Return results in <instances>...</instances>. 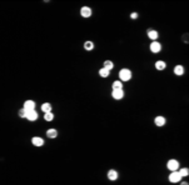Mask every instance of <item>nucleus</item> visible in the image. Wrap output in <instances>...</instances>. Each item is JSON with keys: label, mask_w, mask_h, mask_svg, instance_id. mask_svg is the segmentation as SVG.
<instances>
[{"label": "nucleus", "mask_w": 189, "mask_h": 185, "mask_svg": "<svg viewBox=\"0 0 189 185\" xmlns=\"http://www.w3.org/2000/svg\"><path fill=\"white\" fill-rule=\"evenodd\" d=\"M41 112L45 114V113H51L53 112V105H51V103H43L41 104Z\"/></svg>", "instance_id": "2eb2a0df"}, {"label": "nucleus", "mask_w": 189, "mask_h": 185, "mask_svg": "<svg viewBox=\"0 0 189 185\" xmlns=\"http://www.w3.org/2000/svg\"><path fill=\"white\" fill-rule=\"evenodd\" d=\"M183 40H184V43H188V34L187 33L183 35Z\"/></svg>", "instance_id": "393cba45"}, {"label": "nucleus", "mask_w": 189, "mask_h": 185, "mask_svg": "<svg viewBox=\"0 0 189 185\" xmlns=\"http://www.w3.org/2000/svg\"><path fill=\"white\" fill-rule=\"evenodd\" d=\"M165 124H167L165 116H163V115H157V116L154 118V125H155V126L163 128V126H165Z\"/></svg>", "instance_id": "423d86ee"}, {"label": "nucleus", "mask_w": 189, "mask_h": 185, "mask_svg": "<svg viewBox=\"0 0 189 185\" xmlns=\"http://www.w3.org/2000/svg\"><path fill=\"white\" fill-rule=\"evenodd\" d=\"M103 68H105L107 70L111 71L113 69H114V63H113L111 60H105V61L103 63Z\"/></svg>", "instance_id": "a211bd4d"}, {"label": "nucleus", "mask_w": 189, "mask_h": 185, "mask_svg": "<svg viewBox=\"0 0 189 185\" xmlns=\"http://www.w3.org/2000/svg\"><path fill=\"white\" fill-rule=\"evenodd\" d=\"M31 144L35 146V148H41V146H44V144H45V140L41 138V136H33L31 138Z\"/></svg>", "instance_id": "6e6552de"}, {"label": "nucleus", "mask_w": 189, "mask_h": 185, "mask_svg": "<svg viewBox=\"0 0 189 185\" xmlns=\"http://www.w3.org/2000/svg\"><path fill=\"white\" fill-rule=\"evenodd\" d=\"M178 173L181 174V177H182V178H187L188 175H189V169H188V168H179Z\"/></svg>", "instance_id": "412c9836"}, {"label": "nucleus", "mask_w": 189, "mask_h": 185, "mask_svg": "<svg viewBox=\"0 0 189 185\" xmlns=\"http://www.w3.org/2000/svg\"><path fill=\"white\" fill-rule=\"evenodd\" d=\"M179 168H181V164L177 159H169L167 161V169L169 171H178Z\"/></svg>", "instance_id": "f03ea898"}, {"label": "nucleus", "mask_w": 189, "mask_h": 185, "mask_svg": "<svg viewBox=\"0 0 189 185\" xmlns=\"http://www.w3.org/2000/svg\"><path fill=\"white\" fill-rule=\"evenodd\" d=\"M84 49H85L87 51H91V50L94 49V43H93L91 40L85 41V43H84Z\"/></svg>", "instance_id": "aec40b11"}, {"label": "nucleus", "mask_w": 189, "mask_h": 185, "mask_svg": "<svg viewBox=\"0 0 189 185\" xmlns=\"http://www.w3.org/2000/svg\"><path fill=\"white\" fill-rule=\"evenodd\" d=\"M167 68V63L164 60H158L155 61V69L159 70V71H162V70H165Z\"/></svg>", "instance_id": "f3484780"}, {"label": "nucleus", "mask_w": 189, "mask_h": 185, "mask_svg": "<svg viewBox=\"0 0 189 185\" xmlns=\"http://www.w3.org/2000/svg\"><path fill=\"white\" fill-rule=\"evenodd\" d=\"M54 118H55V115L53 114V112H51V113H45V114H44V120H45V122H48V123L53 122Z\"/></svg>", "instance_id": "4be33fe9"}, {"label": "nucleus", "mask_w": 189, "mask_h": 185, "mask_svg": "<svg viewBox=\"0 0 189 185\" xmlns=\"http://www.w3.org/2000/svg\"><path fill=\"white\" fill-rule=\"evenodd\" d=\"M18 116L20 118V119H25L26 118V110L24 108H20L18 110Z\"/></svg>", "instance_id": "5701e85b"}, {"label": "nucleus", "mask_w": 189, "mask_h": 185, "mask_svg": "<svg viewBox=\"0 0 189 185\" xmlns=\"http://www.w3.org/2000/svg\"><path fill=\"white\" fill-rule=\"evenodd\" d=\"M168 180L172 184H179L182 181V177L178 171H171V174H169V177H168Z\"/></svg>", "instance_id": "7ed1b4c3"}, {"label": "nucleus", "mask_w": 189, "mask_h": 185, "mask_svg": "<svg viewBox=\"0 0 189 185\" xmlns=\"http://www.w3.org/2000/svg\"><path fill=\"white\" fill-rule=\"evenodd\" d=\"M173 71H174V75H177V76H183L184 73H185V69H184L183 65H175L174 69H173Z\"/></svg>", "instance_id": "ddd939ff"}, {"label": "nucleus", "mask_w": 189, "mask_h": 185, "mask_svg": "<svg viewBox=\"0 0 189 185\" xmlns=\"http://www.w3.org/2000/svg\"><path fill=\"white\" fill-rule=\"evenodd\" d=\"M80 16L81 18H84V19H88V18H90L91 15H93V10H91V8H89V6H81L80 8Z\"/></svg>", "instance_id": "20e7f679"}, {"label": "nucleus", "mask_w": 189, "mask_h": 185, "mask_svg": "<svg viewBox=\"0 0 189 185\" xmlns=\"http://www.w3.org/2000/svg\"><path fill=\"white\" fill-rule=\"evenodd\" d=\"M45 135H46V138H49V139H55V138H58V130L54 129V128H50V129L46 130Z\"/></svg>", "instance_id": "4468645a"}, {"label": "nucleus", "mask_w": 189, "mask_h": 185, "mask_svg": "<svg viewBox=\"0 0 189 185\" xmlns=\"http://www.w3.org/2000/svg\"><path fill=\"white\" fill-rule=\"evenodd\" d=\"M118 76H119V80L121 83H127V81L131 80V78H133V73H131V70L128 69V68H123V69L119 70Z\"/></svg>", "instance_id": "f257e3e1"}, {"label": "nucleus", "mask_w": 189, "mask_h": 185, "mask_svg": "<svg viewBox=\"0 0 189 185\" xmlns=\"http://www.w3.org/2000/svg\"><path fill=\"white\" fill-rule=\"evenodd\" d=\"M162 49H163V46H162V44H160L159 41H152V43H150V45H149V50L152 53H154V54L160 53V51H162Z\"/></svg>", "instance_id": "39448f33"}, {"label": "nucleus", "mask_w": 189, "mask_h": 185, "mask_svg": "<svg viewBox=\"0 0 189 185\" xmlns=\"http://www.w3.org/2000/svg\"><path fill=\"white\" fill-rule=\"evenodd\" d=\"M23 108L26 110V112H31V110H35L36 108V103L34 100L29 99V100H25L24 101V104H23Z\"/></svg>", "instance_id": "0eeeda50"}, {"label": "nucleus", "mask_w": 189, "mask_h": 185, "mask_svg": "<svg viewBox=\"0 0 189 185\" xmlns=\"http://www.w3.org/2000/svg\"><path fill=\"white\" fill-rule=\"evenodd\" d=\"M98 74H99V76H100V78H104V79H105V78H108V76H109L110 71H109V70H107L105 68H103V67H101V68L99 69Z\"/></svg>", "instance_id": "6ab92c4d"}, {"label": "nucleus", "mask_w": 189, "mask_h": 185, "mask_svg": "<svg viewBox=\"0 0 189 185\" xmlns=\"http://www.w3.org/2000/svg\"><path fill=\"white\" fill-rule=\"evenodd\" d=\"M179 185H189V183L188 181H181V183H179Z\"/></svg>", "instance_id": "a878e982"}, {"label": "nucleus", "mask_w": 189, "mask_h": 185, "mask_svg": "<svg viewBox=\"0 0 189 185\" xmlns=\"http://www.w3.org/2000/svg\"><path fill=\"white\" fill-rule=\"evenodd\" d=\"M38 118H39V114H38L36 110H31V112H26V120H29V122H36Z\"/></svg>", "instance_id": "f8f14e48"}, {"label": "nucleus", "mask_w": 189, "mask_h": 185, "mask_svg": "<svg viewBox=\"0 0 189 185\" xmlns=\"http://www.w3.org/2000/svg\"><path fill=\"white\" fill-rule=\"evenodd\" d=\"M125 95V92L124 90H111V98L114 99V100H121L123 98H124Z\"/></svg>", "instance_id": "9b49d317"}, {"label": "nucleus", "mask_w": 189, "mask_h": 185, "mask_svg": "<svg viewBox=\"0 0 189 185\" xmlns=\"http://www.w3.org/2000/svg\"><path fill=\"white\" fill-rule=\"evenodd\" d=\"M138 18H139V14H138L137 11H133V13H130V19L135 20V19H138Z\"/></svg>", "instance_id": "b1692460"}, {"label": "nucleus", "mask_w": 189, "mask_h": 185, "mask_svg": "<svg viewBox=\"0 0 189 185\" xmlns=\"http://www.w3.org/2000/svg\"><path fill=\"white\" fill-rule=\"evenodd\" d=\"M147 35L152 41H157V39L159 38V33L155 29H152V28H149V29L147 30Z\"/></svg>", "instance_id": "9d476101"}, {"label": "nucleus", "mask_w": 189, "mask_h": 185, "mask_svg": "<svg viewBox=\"0 0 189 185\" xmlns=\"http://www.w3.org/2000/svg\"><path fill=\"white\" fill-rule=\"evenodd\" d=\"M123 86H124V83H121L120 80H115L111 84V90H121Z\"/></svg>", "instance_id": "dca6fc26"}, {"label": "nucleus", "mask_w": 189, "mask_h": 185, "mask_svg": "<svg viewBox=\"0 0 189 185\" xmlns=\"http://www.w3.org/2000/svg\"><path fill=\"white\" fill-rule=\"evenodd\" d=\"M107 178H108V180H110V181H115V180H118V178H119V173H118L115 169H109L108 173H107Z\"/></svg>", "instance_id": "1a4fd4ad"}]
</instances>
